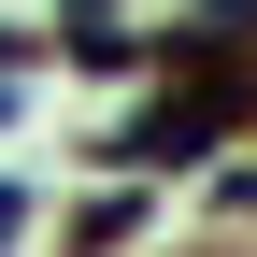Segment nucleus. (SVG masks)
Instances as JSON below:
<instances>
[{"label":"nucleus","mask_w":257,"mask_h":257,"mask_svg":"<svg viewBox=\"0 0 257 257\" xmlns=\"http://www.w3.org/2000/svg\"><path fill=\"white\" fill-rule=\"evenodd\" d=\"M229 114H243V86H200V100H172V114H143V128H128V157H157V172H172V157H200Z\"/></svg>","instance_id":"obj_1"},{"label":"nucleus","mask_w":257,"mask_h":257,"mask_svg":"<svg viewBox=\"0 0 257 257\" xmlns=\"http://www.w3.org/2000/svg\"><path fill=\"white\" fill-rule=\"evenodd\" d=\"M15 214H29V200H15V186H0V243H15Z\"/></svg>","instance_id":"obj_2"}]
</instances>
